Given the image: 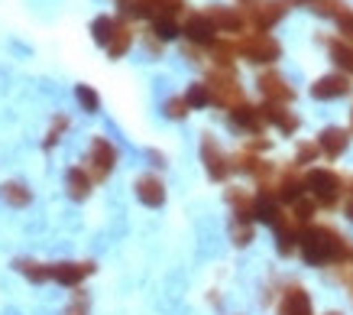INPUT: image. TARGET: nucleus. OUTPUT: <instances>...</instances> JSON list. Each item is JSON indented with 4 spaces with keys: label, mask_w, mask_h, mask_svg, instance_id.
I'll return each instance as SVG.
<instances>
[{
    "label": "nucleus",
    "mask_w": 353,
    "mask_h": 315,
    "mask_svg": "<svg viewBox=\"0 0 353 315\" xmlns=\"http://www.w3.org/2000/svg\"><path fill=\"white\" fill-rule=\"evenodd\" d=\"M259 111H263V117H266L269 124H276L282 133H295V131H299V117H295L292 111H285L282 104H269V101H266Z\"/></svg>",
    "instance_id": "18"
},
{
    "label": "nucleus",
    "mask_w": 353,
    "mask_h": 315,
    "mask_svg": "<svg viewBox=\"0 0 353 315\" xmlns=\"http://www.w3.org/2000/svg\"><path fill=\"white\" fill-rule=\"evenodd\" d=\"M137 198L143 205L159 208L165 202V185H162L159 175H139L137 179Z\"/></svg>",
    "instance_id": "14"
},
{
    "label": "nucleus",
    "mask_w": 353,
    "mask_h": 315,
    "mask_svg": "<svg viewBox=\"0 0 353 315\" xmlns=\"http://www.w3.org/2000/svg\"><path fill=\"white\" fill-rule=\"evenodd\" d=\"M185 114H188V101H185V98H169V101H165V117L182 120Z\"/></svg>",
    "instance_id": "32"
},
{
    "label": "nucleus",
    "mask_w": 353,
    "mask_h": 315,
    "mask_svg": "<svg viewBox=\"0 0 353 315\" xmlns=\"http://www.w3.org/2000/svg\"><path fill=\"white\" fill-rule=\"evenodd\" d=\"M185 101H188V108H208L211 104V88L208 85H201V82H194L188 91H185Z\"/></svg>",
    "instance_id": "25"
},
{
    "label": "nucleus",
    "mask_w": 353,
    "mask_h": 315,
    "mask_svg": "<svg viewBox=\"0 0 353 315\" xmlns=\"http://www.w3.org/2000/svg\"><path fill=\"white\" fill-rule=\"evenodd\" d=\"M114 30H117V20H114V17H97V20L91 23L94 43L104 46V49H108V43H110V36H114Z\"/></svg>",
    "instance_id": "23"
},
{
    "label": "nucleus",
    "mask_w": 353,
    "mask_h": 315,
    "mask_svg": "<svg viewBox=\"0 0 353 315\" xmlns=\"http://www.w3.org/2000/svg\"><path fill=\"white\" fill-rule=\"evenodd\" d=\"M253 215H234V225H230V238H234L236 247H246L253 240Z\"/></svg>",
    "instance_id": "22"
},
{
    "label": "nucleus",
    "mask_w": 353,
    "mask_h": 315,
    "mask_svg": "<svg viewBox=\"0 0 353 315\" xmlns=\"http://www.w3.org/2000/svg\"><path fill=\"white\" fill-rule=\"evenodd\" d=\"M182 33L192 39L194 46H214V33H217V26L214 20L208 17V13H188V20H185L182 26Z\"/></svg>",
    "instance_id": "9"
},
{
    "label": "nucleus",
    "mask_w": 353,
    "mask_h": 315,
    "mask_svg": "<svg viewBox=\"0 0 353 315\" xmlns=\"http://www.w3.org/2000/svg\"><path fill=\"white\" fill-rule=\"evenodd\" d=\"M253 3H259V0H243V7H253Z\"/></svg>",
    "instance_id": "38"
},
{
    "label": "nucleus",
    "mask_w": 353,
    "mask_h": 315,
    "mask_svg": "<svg viewBox=\"0 0 353 315\" xmlns=\"http://www.w3.org/2000/svg\"><path fill=\"white\" fill-rule=\"evenodd\" d=\"M347 240L337 234L334 228L327 225H311V228L301 231V240H299V250L305 263L311 267H324V263H341L347 257Z\"/></svg>",
    "instance_id": "1"
},
{
    "label": "nucleus",
    "mask_w": 353,
    "mask_h": 315,
    "mask_svg": "<svg viewBox=\"0 0 353 315\" xmlns=\"http://www.w3.org/2000/svg\"><path fill=\"white\" fill-rule=\"evenodd\" d=\"M130 43H133V30H130L127 23L117 20V30H114V36H110V43H108V55L110 59H120L130 49Z\"/></svg>",
    "instance_id": "20"
},
{
    "label": "nucleus",
    "mask_w": 353,
    "mask_h": 315,
    "mask_svg": "<svg viewBox=\"0 0 353 315\" xmlns=\"http://www.w3.org/2000/svg\"><path fill=\"white\" fill-rule=\"evenodd\" d=\"M65 185H68V195L81 202V198H88V192H91V175H88L81 166H72L68 175H65Z\"/></svg>",
    "instance_id": "19"
},
{
    "label": "nucleus",
    "mask_w": 353,
    "mask_h": 315,
    "mask_svg": "<svg viewBox=\"0 0 353 315\" xmlns=\"http://www.w3.org/2000/svg\"><path fill=\"white\" fill-rule=\"evenodd\" d=\"M236 52L243 55V59H250V62H276L279 55H282V46L269 33H246L236 43Z\"/></svg>",
    "instance_id": "4"
},
{
    "label": "nucleus",
    "mask_w": 353,
    "mask_h": 315,
    "mask_svg": "<svg viewBox=\"0 0 353 315\" xmlns=\"http://www.w3.org/2000/svg\"><path fill=\"white\" fill-rule=\"evenodd\" d=\"M13 267H17V270H20L23 276H30L32 283H46V280H49V276H52V273L46 270L43 263H32V260H17V263H13Z\"/></svg>",
    "instance_id": "27"
},
{
    "label": "nucleus",
    "mask_w": 353,
    "mask_h": 315,
    "mask_svg": "<svg viewBox=\"0 0 353 315\" xmlns=\"http://www.w3.org/2000/svg\"><path fill=\"white\" fill-rule=\"evenodd\" d=\"M327 49H331L334 66L343 68L347 75H353V46L350 43H341V39H331V43H327Z\"/></svg>",
    "instance_id": "21"
},
{
    "label": "nucleus",
    "mask_w": 353,
    "mask_h": 315,
    "mask_svg": "<svg viewBox=\"0 0 353 315\" xmlns=\"http://www.w3.org/2000/svg\"><path fill=\"white\" fill-rule=\"evenodd\" d=\"M256 85H259V91H263V98H266L269 104H289V101L295 98V88L279 75V72H263Z\"/></svg>",
    "instance_id": "8"
},
{
    "label": "nucleus",
    "mask_w": 353,
    "mask_h": 315,
    "mask_svg": "<svg viewBox=\"0 0 353 315\" xmlns=\"http://www.w3.org/2000/svg\"><path fill=\"white\" fill-rule=\"evenodd\" d=\"M246 23H253V30L256 33H266L269 26H276L282 20V13H285V3L282 0H259L253 7H246Z\"/></svg>",
    "instance_id": "7"
},
{
    "label": "nucleus",
    "mask_w": 353,
    "mask_h": 315,
    "mask_svg": "<svg viewBox=\"0 0 353 315\" xmlns=\"http://www.w3.org/2000/svg\"><path fill=\"white\" fill-rule=\"evenodd\" d=\"M49 273H52V280L62 283V286H78L85 276L94 273V263H68L65 260V263H52Z\"/></svg>",
    "instance_id": "12"
},
{
    "label": "nucleus",
    "mask_w": 353,
    "mask_h": 315,
    "mask_svg": "<svg viewBox=\"0 0 353 315\" xmlns=\"http://www.w3.org/2000/svg\"><path fill=\"white\" fill-rule=\"evenodd\" d=\"M204 13L214 20L217 33H240L246 26V13L234 10V7H211V10H204Z\"/></svg>",
    "instance_id": "13"
},
{
    "label": "nucleus",
    "mask_w": 353,
    "mask_h": 315,
    "mask_svg": "<svg viewBox=\"0 0 353 315\" xmlns=\"http://www.w3.org/2000/svg\"><path fill=\"white\" fill-rule=\"evenodd\" d=\"M311 10L324 13V17H341L343 13V0H308Z\"/></svg>",
    "instance_id": "29"
},
{
    "label": "nucleus",
    "mask_w": 353,
    "mask_h": 315,
    "mask_svg": "<svg viewBox=\"0 0 353 315\" xmlns=\"http://www.w3.org/2000/svg\"><path fill=\"white\" fill-rule=\"evenodd\" d=\"M318 146H321V153L327 160H337V156L350 146V133L341 131V127H327V131H321V137H318Z\"/></svg>",
    "instance_id": "15"
},
{
    "label": "nucleus",
    "mask_w": 353,
    "mask_h": 315,
    "mask_svg": "<svg viewBox=\"0 0 353 315\" xmlns=\"http://www.w3.org/2000/svg\"><path fill=\"white\" fill-rule=\"evenodd\" d=\"M305 189L314 195V202L321 208H334L343 192V182H341V175L331 173V169H311L305 175Z\"/></svg>",
    "instance_id": "2"
},
{
    "label": "nucleus",
    "mask_w": 353,
    "mask_h": 315,
    "mask_svg": "<svg viewBox=\"0 0 353 315\" xmlns=\"http://www.w3.org/2000/svg\"><path fill=\"white\" fill-rule=\"evenodd\" d=\"M182 33L175 20H152V36H159V39H175V36Z\"/></svg>",
    "instance_id": "30"
},
{
    "label": "nucleus",
    "mask_w": 353,
    "mask_h": 315,
    "mask_svg": "<svg viewBox=\"0 0 353 315\" xmlns=\"http://www.w3.org/2000/svg\"><path fill=\"white\" fill-rule=\"evenodd\" d=\"M337 23H341V33H343V39L353 46V13H341L337 17Z\"/></svg>",
    "instance_id": "35"
},
{
    "label": "nucleus",
    "mask_w": 353,
    "mask_h": 315,
    "mask_svg": "<svg viewBox=\"0 0 353 315\" xmlns=\"http://www.w3.org/2000/svg\"><path fill=\"white\" fill-rule=\"evenodd\" d=\"M350 117H353V114H350Z\"/></svg>",
    "instance_id": "40"
},
{
    "label": "nucleus",
    "mask_w": 353,
    "mask_h": 315,
    "mask_svg": "<svg viewBox=\"0 0 353 315\" xmlns=\"http://www.w3.org/2000/svg\"><path fill=\"white\" fill-rule=\"evenodd\" d=\"M150 160H152V166H162V153H156V150H150Z\"/></svg>",
    "instance_id": "36"
},
{
    "label": "nucleus",
    "mask_w": 353,
    "mask_h": 315,
    "mask_svg": "<svg viewBox=\"0 0 353 315\" xmlns=\"http://www.w3.org/2000/svg\"><path fill=\"white\" fill-rule=\"evenodd\" d=\"M65 315H88V296L78 293L75 299H72V305L65 309Z\"/></svg>",
    "instance_id": "34"
},
{
    "label": "nucleus",
    "mask_w": 353,
    "mask_h": 315,
    "mask_svg": "<svg viewBox=\"0 0 353 315\" xmlns=\"http://www.w3.org/2000/svg\"><path fill=\"white\" fill-rule=\"evenodd\" d=\"M230 124H234V127H240V131L259 133V131H263V124H266V117H263V111H259V108L240 104V108L230 111Z\"/></svg>",
    "instance_id": "17"
},
{
    "label": "nucleus",
    "mask_w": 353,
    "mask_h": 315,
    "mask_svg": "<svg viewBox=\"0 0 353 315\" xmlns=\"http://www.w3.org/2000/svg\"><path fill=\"white\" fill-rule=\"evenodd\" d=\"M321 156V146L318 143H301L299 153H295V166H305V163H314Z\"/></svg>",
    "instance_id": "31"
},
{
    "label": "nucleus",
    "mask_w": 353,
    "mask_h": 315,
    "mask_svg": "<svg viewBox=\"0 0 353 315\" xmlns=\"http://www.w3.org/2000/svg\"><path fill=\"white\" fill-rule=\"evenodd\" d=\"M75 98H78V104H81V111H88V114H97V108H101V98H97V91L91 85H78Z\"/></svg>",
    "instance_id": "26"
},
{
    "label": "nucleus",
    "mask_w": 353,
    "mask_h": 315,
    "mask_svg": "<svg viewBox=\"0 0 353 315\" xmlns=\"http://www.w3.org/2000/svg\"><path fill=\"white\" fill-rule=\"evenodd\" d=\"M253 218H256V221H263V225H272V228H276L279 221L285 218V211L279 208V198L272 195V192H266V189H263L259 195H253Z\"/></svg>",
    "instance_id": "11"
},
{
    "label": "nucleus",
    "mask_w": 353,
    "mask_h": 315,
    "mask_svg": "<svg viewBox=\"0 0 353 315\" xmlns=\"http://www.w3.org/2000/svg\"><path fill=\"white\" fill-rule=\"evenodd\" d=\"M201 160H204L208 175H211L214 182H224L227 175H230V169H234V163L227 160V153L217 146V140L211 133H204V140H201Z\"/></svg>",
    "instance_id": "6"
},
{
    "label": "nucleus",
    "mask_w": 353,
    "mask_h": 315,
    "mask_svg": "<svg viewBox=\"0 0 353 315\" xmlns=\"http://www.w3.org/2000/svg\"><path fill=\"white\" fill-rule=\"evenodd\" d=\"M88 163H91V179H108L110 169L117 166V150L108 137H94L91 150H88Z\"/></svg>",
    "instance_id": "5"
},
{
    "label": "nucleus",
    "mask_w": 353,
    "mask_h": 315,
    "mask_svg": "<svg viewBox=\"0 0 353 315\" xmlns=\"http://www.w3.org/2000/svg\"><path fill=\"white\" fill-rule=\"evenodd\" d=\"M289 215L295 218V221H299L301 228H305V225H308V221H311V215H314V202H308V198H299V202L292 205V211H289Z\"/></svg>",
    "instance_id": "28"
},
{
    "label": "nucleus",
    "mask_w": 353,
    "mask_h": 315,
    "mask_svg": "<svg viewBox=\"0 0 353 315\" xmlns=\"http://www.w3.org/2000/svg\"><path fill=\"white\" fill-rule=\"evenodd\" d=\"M0 195L7 198V202H10L13 208H23V205H30V189H26V185L23 182H7L3 185V189H0Z\"/></svg>",
    "instance_id": "24"
},
{
    "label": "nucleus",
    "mask_w": 353,
    "mask_h": 315,
    "mask_svg": "<svg viewBox=\"0 0 353 315\" xmlns=\"http://www.w3.org/2000/svg\"><path fill=\"white\" fill-rule=\"evenodd\" d=\"M350 91V78L341 75V72H334V75H324L318 78L314 85H311V95L318 101H334V98H343Z\"/></svg>",
    "instance_id": "10"
},
{
    "label": "nucleus",
    "mask_w": 353,
    "mask_h": 315,
    "mask_svg": "<svg viewBox=\"0 0 353 315\" xmlns=\"http://www.w3.org/2000/svg\"><path fill=\"white\" fill-rule=\"evenodd\" d=\"M331 315H337V312H331Z\"/></svg>",
    "instance_id": "39"
},
{
    "label": "nucleus",
    "mask_w": 353,
    "mask_h": 315,
    "mask_svg": "<svg viewBox=\"0 0 353 315\" xmlns=\"http://www.w3.org/2000/svg\"><path fill=\"white\" fill-rule=\"evenodd\" d=\"M279 315H311V299L301 286H289L279 305Z\"/></svg>",
    "instance_id": "16"
},
{
    "label": "nucleus",
    "mask_w": 353,
    "mask_h": 315,
    "mask_svg": "<svg viewBox=\"0 0 353 315\" xmlns=\"http://www.w3.org/2000/svg\"><path fill=\"white\" fill-rule=\"evenodd\" d=\"M208 88H211V101H214V104H221V108L234 111V108H240V104H243V91H240V85H236L234 68H217V72H211Z\"/></svg>",
    "instance_id": "3"
},
{
    "label": "nucleus",
    "mask_w": 353,
    "mask_h": 315,
    "mask_svg": "<svg viewBox=\"0 0 353 315\" xmlns=\"http://www.w3.org/2000/svg\"><path fill=\"white\" fill-rule=\"evenodd\" d=\"M347 215H350V221H353V195H350V202H347Z\"/></svg>",
    "instance_id": "37"
},
{
    "label": "nucleus",
    "mask_w": 353,
    "mask_h": 315,
    "mask_svg": "<svg viewBox=\"0 0 353 315\" xmlns=\"http://www.w3.org/2000/svg\"><path fill=\"white\" fill-rule=\"evenodd\" d=\"M68 127V117L65 114H59V120L52 124V131H49V137H46V146H52V143H59L62 140V131Z\"/></svg>",
    "instance_id": "33"
}]
</instances>
